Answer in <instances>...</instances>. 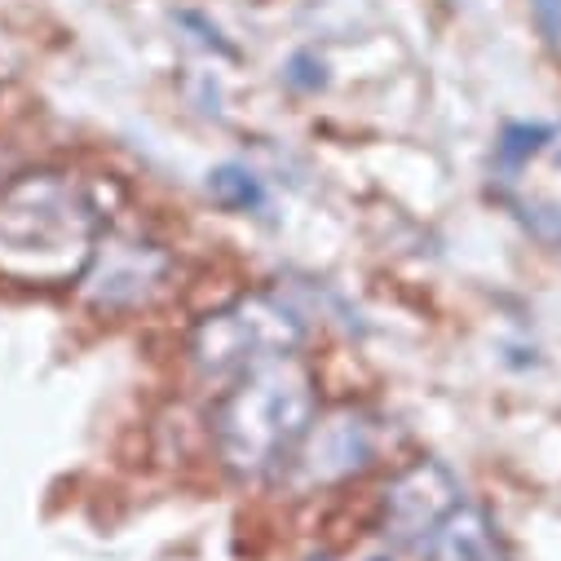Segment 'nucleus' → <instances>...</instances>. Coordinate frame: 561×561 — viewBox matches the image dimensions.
Segmentation results:
<instances>
[{
	"label": "nucleus",
	"instance_id": "nucleus-1",
	"mask_svg": "<svg viewBox=\"0 0 561 561\" xmlns=\"http://www.w3.org/2000/svg\"><path fill=\"white\" fill-rule=\"evenodd\" d=\"M102 234V186L71 169H32L0 186V274L14 284H80Z\"/></svg>",
	"mask_w": 561,
	"mask_h": 561
},
{
	"label": "nucleus",
	"instance_id": "nucleus-2",
	"mask_svg": "<svg viewBox=\"0 0 561 561\" xmlns=\"http://www.w3.org/2000/svg\"><path fill=\"white\" fill-rule=\"evenodd\" d=\"M314 415H319L314 371L297 354L270 358L243 371L239 380H230V389L221 393L213 411L217 460L239 482H256V478L274 482V473L288 465V456L314 425Z\"/></svg>",
	"mask_w": 561,
	"mask_h": 561
},
{
	"label": "nucleus",
	"instance_id": "nucleus-3",
	"mask_svg": "<svg viewBox=\"0 0 561 561\" xmlns=\"http://www.w3.org/2000/svg\"><path fill=\"white\" fill-rule=\"evenodd\" d=\"M306 345V319L274 293L234 297L230 306L199 319L191 336V363L204 380H239L243 371L297 354Z\"/></svg>",
	"mask_w": 561,
	"mask_h": 561
},
{
	"label": "nucleus",
	"instance_id": "nucleus-4",
	"mask_svg": "<svg viewBox=\"0 0 561 561\" xmlns=\"http://www.w3.org/2000/svg\"><path fill=\"white\" fill-rule=\"evenodd\" d=\"M389 443L385 415L371 407H332L314 415V425L288 456V465L274 473V486H284L293 495H314L328 486H341L358 473H367Z\"/></svg>",
	"mask_w": 561,
	"mask_h": 561
},
{
	"label": "nucleus",
	"instance_id": "nucleus-5",
	"mask_svg": "<svg viewBox=\"0 0 561 561\" xmlns=\"http://www.w3.org/2000/svg\"><path fill=\"white\" fill-rule=\"evenodd\" d=\"M173 274V256L142 234H102L80 288L84 301L98 306L102 314H124V310H142L151 306Z\"/></svg>",
	"mask_w": 561,
	"mask_h": 561
},
{
	"label": "nucleus",
	"instance_id": "nucleus-6",
	"mask_svg": "<svg viewBox=\"0 0 561 561\" xmlns=\"http://www.w3.org/2000/svg\"><path fill=\"white\" fill-rule=\"evenodd\" d=\"M460 504V478L443 460H415L385 491V535L407 552H430V543Z\"/></svg>",
	"mask_w": 561,
	"mask_h": 561
},
{
	"label": "nucleus",
	"instance_id": "nucleus-7",
	"mask_svg": "<svg viewBox=\"0 0 561 561\" xmlns=\"http://www.w3.org/2000/svg\"><path fill=\"white\" fill-rule=\"evenodd\" d=\"M430 557L434 561H513L504 539H500V530H495V522L473 504H460L447 517V526L430 543Z\"/></svg>",
	"mask_w": 561,
	"mask_h": 561
},
{
	"label": "nucleus",
	"instance_id": "nucleus-8",
	"mask_svg": "<svg viewBox=\"0 0 561 561\" xmlns=\"http://www.w3.org/2000/svg\"><path fill=\"white\" fill-rule=\"evenodd\" d=\"M208 195L213 204H221L226 213H261L265 208V182L248 169V164H217L208 173Z\"/></svg>",
	"mask_w": 561,
	"mask_h": 561
},
{
	"label": "nucleus",
	"instance_id": "nucleus-9",
	"mask_svg": "<svg viewBox=\"0 0 561 561\" xmlns=\"http://www.w3.org/2000/svg\"><path fill=\"white\" fill-rule=\"evenodd\" d=\"M552 137H557V128L552 124H530V119H517V124H504V133L495 137V164L504 169V173H522L539 151H548L552 147Z\"/></svg>",
	"mask_w": 561,
	"mask_h": 561
},
{
	"label": "nucleus",
	"instance_id": "nucleus-10",
	"mask_svg": "<svg viewBox=\"0 0 561 561\" xmlns=\"http://www.w3.org/2000/svg\"><path fill=\"white\" fill-rule=\"evenodd\" d=\"M513 213L543 248L561 256V204L557 199H513Z\"/></svg>",
	"mask_w": 561,
	"mask_h": 561
},
{
	"label": "nucleus",
	"instance_id": "nucleus-11",
	"mask_svg": "<svg viewBox=\"0 0 561 561\" xmlns=\"http://www.w3.org/2000/svg\"><path fill=\"white\" fill-rule=\"evenodd\" d=\"M284 80H288L293 89H301V93H319V89L328 84V62H323L319 54L301 49V54H293V58H288Z\"/></svg>",
	"mask_w": 561,
	"mask_h": 561
},
{
	"label": "nucleus",
	"instance_id": "nucleus-12",
	"mask_svg": "<svg viewBox=\"0 0 561 561\" xmlns=\"http://www.w3.org/2000/svg\"><path fill=\"white\" fill-rule=\"evenodd\" d=\"M367 561H393V557H367Z\"/></svg>",
	"mask_w": 561,
	"mask_h": 561
}]
</instances>
